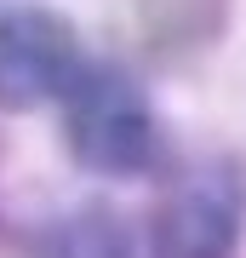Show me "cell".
I'll use <instances>...</instances> for the list:
<instances>
[{"mask_svg": "<svg viewBox=\"0 0 246 258\" xmlns=\"http://www.w3.org/2000/svg\"><path fill=\"white\" fill-rule=\"evenodd\" d=\"M246 230V166L201 161L160 195L149 218V258H235Z\"/></svg>", "mask_w": 246, "mask_h": 258, "instance_id": "cell-2", "label": "cell"}, {"mask_svg": "<svg viewBox=\"0 0 246 258\" xmlns=\"http://www.w3.org/2000/svg\"><path fill=\"white\" fill-rule=\"evenodd\" d=\"M35 252L40 258H126V224L109 207H80L69 218L46 224Z\"/></svg>", "mask_w": 246, "mask_h": 258, "instance_id": "cell-4", "label": "cell"}, {"mask_svg": "<svg viewBox=\"0 0 246 258\" xmlns=\"http://www.w3.org/2000/svg\"><path fill=\"white\" fill-rule=\"evenodd\" d=\"M69 155L98 178H143L155 166L160 132L143 81L120 63H86L63 98Z\"/></svg>", "mask_w": 246, "mask_h": 258, "instance_id": "cell-1", "label": "cell"}, {"mask_svg": "<svg viewBox=\"0 0 246 258\" xmlns=\"http://www.w3.org/2000/svg\"><path fill=\"white\" fill-rule=\"evenodd\" d=\"M80 69H86L80 35L63 12H52V6L0 12V109L23 115L52 98H69Z\"/></svg>", "mask_w": 246, "mask_h": 258, "instance_id": "cell-3", "label": "cell"}]
</instances>
